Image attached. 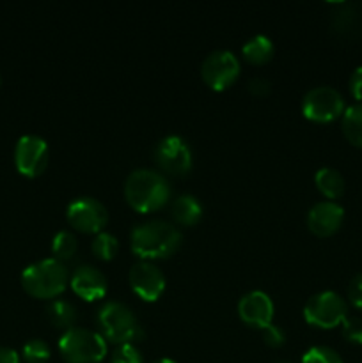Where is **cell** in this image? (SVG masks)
Wrapping results in <instances>:
<instances>
[{"label": "cell", "instance_id": "cell-1", "mask_svg": "<svg viewBox=\"0 0 362 363\" xmlns=\"http://www.w3.org/2000/svg\"><path fill=\"white\" fill-rule=\"evenodd\" d=\"M181 245V233L167 220H148L131 229L130 247L142 261L172 255Z\"/></svg>", "mask_w": 362, "mask_h": 363}, {"label": "cell", "instance_id": "cell-2", "mask_svg": "<svg viewBox=\"0 0 362 363\" xmlns=\"http://www.w3.org/2000/svg\"><path fill=\"white\" fill-rule=\"evenodd\" d=\"M124 197L135 211H156L169 201L170 186L158 170L135 169L124 181Z\"/></svg>", "mask_w": 362, "mask_h": 363}, {"label": "cell", "instance_id": "cell-3", "mask_svg": "<svg viewBox=\"0 0 362 363\" xmlns=\"http://www.w3.org/2000/svg\"><path fill=\"white\" fill-rule=\"evenodd\" d=\"M67 269L55 257L41 259L21 272V287L34 298H55L67 287Z\"/></svg>", "mask_w": 362, "mask_h": 363}, {"label": "cell", "instance_id": "cell-4", "mask_svg": "<svg viewBox=\"0 0 362 363\" xmlns=\"http://www.w3.org/2000/svg\"><path fill=\"white\" fill-rule=\"evenodd\" d=\"M98 326L103 339L123 346L131 344L142 337V326L137 315L128 305L121 301H106L98 311Z\"/></svg>", "mask_w": 362, "mask_h": 363}, {"label": "cell", "instance_id": "cell-5", "mask_svg": "<svg viewBox=\"0 0 362 363\" xmlns=\"http://www.w3.org/2000/svg\"><path fill=\"white\" fill-rule=\"evenodd\" d=\"M59 353L67 363H99L106 357V340L96 330L73 326L60 335Z\"/></svg>", "mask_w": 362, "mask_h": 363}, {"label": "cell", "instance_id": "cell-6", "mask_svg": "<svg viewBox=\"0 0 362 363\" xmlns=\"http://www.w3.org/2000/svg\"><path fill=\"white\" fill-rule=\"evenodd\" d=\"M346 315V301L334 291H322V293L312 294L304 305V319L316 328H334L341 325Z\"/></svg>", "mask_w": 362, "mask_h": 363}, {"label": "cell", "instance_id": "cell-7", "mask_svg": "<svg viewBox=\"0 0 362 363\" xmlns=\"http://www.w3.org/2000/svg\"><path fill=\"white\" fill-rule=\"evenodd\" d=\"M302 112L314 123H330L344 112V98L330 85H318L305 92L302 99Z\"/></svg>", "mask_w": 362, "mask_h": 363}, {"label": "cell", "instance_id": "cell-8", "mask_svg": "<svg viewBox=\"0 0 362 363\" xmlns=\"http://www.w3.org/2000/svg\"><path fill=\"white\" fill-rule=\"evenodd\" d=\"M50 162V147L39 135H23L14 145V167L21 176L38 177Z\"/></svg>", "mask_w": 362, "mask_h": 363}, {"label": "cell", "instance_id": "cell-9", "mask_svg": "<svg viewBox=\"0 0 362 363\" xmlns=\"http://www.w3.org/2000/svg\"><path fill=\"white\" fill-rule=\"evenodd\" d=\"M240 74V62L229 50H215L201 64V77L213 91H224Z\"/></svg>", "mask_w": 362, "mask_h": 363}, {"label": "cell", "instance_id": "cell-10", "mask_svg": "<svg viewBox=\"0 0 362 363\" xmlns=\"http://www.w3.org/2000/svg\"><path fill=\"white\" fill-rule=\"evenodd\" d=\"M66 218L77 230L98 234L109 222V211L98 199L77 197L67 204Z\"/></svg>", "mask_w": 362, "mask_h": 363}, {"label": "cell", "instance_id": "cell-11", "mask_svg": "<svg viewBox=\"0 0 362 363\" xmlns=\"http://www.w3.org/2000/svg\"><path fill=\"white\" fill-rule=\"evenodd\" d=\"M155 162L163 172L183 176L192 169V149L180 135H167L156 144Z\"/></svg>", "mask_w": 362, "mask_h": 363}, {"label": "cell", "instance_id": "cell-12", "mask_svg": "<svg viewBox=\"0 0 362 363\" xmlns=\"http://www.w3.org/2000/svg\"><path fill=\"white\" fill-rule=\"evenodd\" d=\"M130 286L144 301H156L165 291V275L153 261H138L130 268Z\"/></svg>", "mask_w": 362, "mask_h": 363}, {"label": "cell", "instance_id": "cell-13", "mask_svg": "<svg viewBox=\"0 0 362 363\" xmlns=\"http://www.w3.org/2000/svg\"><path fill=\"white\" fill-rule=\"evenodd\" d=\"M238 315L241 321L256 328H266L272 325L273 319V301L263 291H248L238 301Z\"/></svg>", "mask_w": 362, "mask_h": 363}, {"label": "cell", "instance_id": "cell-14", "mask_svg": "<svg viewBox=\"0 0 362 363\" xmlns=\"http://www.w3.org/2000/svg\"><path fill=\"white\" fill-rule=\"evenodd\" d=\"M70 286L77 296L85 301L102 300L109 289L106 277L94 266H78L70 279Z\"/></svg>", "mask_w": 362, "mask_h": 363}, {"label": "cell", "instance_id": "cell-15", "mask_svg": "<svg viewBox=\"0 0 362 363\" xmlns=\"http://www.w3.org/2000/svg\"><path fill=\"white\" fill-rule=\"evenodd\" d=\"M344 220L343 206L334 201H319L309 209L307 227L316 236H330Z\"/></svg>", "mask_w": 362, "mask_h": 363}, {"label": "cell", "instance_id": "cell-16", "mask_svg": "<svg viewBox=\"0 0 362 363\" xmlns=\"http://www.w3.org/2000/svg\"><path fill=\"white\" fill-rule=\"evenodd\" d=\"M170 215L181 225H195L202 216V204L195 195L183 194L172 201Z\"/></svg>", "mask_w": 362, "mask_h": 363}, {"label": "cell", "instance_id": "cell-17", "mask_svg": "<svg viewBox=\"0 0 362 363\" xmlns=\"http://www.w3.org/2000/svg\"><path fill=\"white\" fill-rule=\"evenodd\" d=\"M314 183L318 186V190L325 195L329 201L332 199H339L344 194V177L339 170L332 169V167H322L318 172L314 174Z\"/></svg>", "mask_w": 362, "mask_h": 363}, {"label": "cell", "instance_id": "cell-18", "mask_svg": "<svg viewBox=\"0 0 362 363\" xmlns=\"http://www.w3.org/2000/svg\"><path fill=\"white\" fill-rule=\"evenodd\" d=\"M46 315L55 328L70 330L77 323V308L66 300H52L46 307Z\"/></svg>", "mask_w": 362, "mask_h": 363}, {"label": "cell", "instance_id": "cell-19", "mask_svg": "<svg viewBox=\"0 0 362 363\" xmlns=\"http://www.w3.org/2000/svg\"><path fill=\"white\" fill-rule=\"evenodd\" d=\"M273 52H275V48H273L272 39H270L268 35H263V34H258L254 35V38H251L247 43H245L243 48H241V53H243L245 59L252 64L268 62V60L273 57Z\"/></svg>", "mask_w": 362, "mask_h": 363}, {"label": "cell", "instance_id": "cell-20", "mask_svg": "<svg viewBox=\"0 0 362 363\" xmlns=\"http://www.w3.org/2000/svg\"><path fill=\"white\" fill-rule=\"evenodd\" d=\"M343 133L353 145L362 147V101L346 106L343 112Z\"/></svg>", "mask_w": 362, "mask_h": 363}, {"label": "cell", "instance_id": "cell-21", "mask_svg": "<svg viewBox=\"0 0 362 363\" xmlns=\"http://www.w3.org/2000/svg\"><path fill=\"white\" fill-rule=\"evenodd\" d=\"M78 241L71 230H59L52 240V252L57 261H70L77 254Z\"/></svg>", "mask_w": 362, "mask_h": 363}, {"label": "cell", "instance_id": "cell-22", "mask_svg": "<svg viewBox=\"0 0 362 363\" xmlns=\"http://www.w3.org/2000/svg\"><path fill=\"white\" fill-rule=\"evenodd\" d=\"M91 250L102 261H110V259L116 257L117 250H119V241H117V238L114 234L102 230L92 240Z\"/></svg>", "mask_w": 362, "mask_h": 363}, {"label": "cell", "instance_id": "cell-23", "mask_svg": "<svg viewBox=\"0 0 362 363\" xmlns=\"http://www.w3.org/2000/svg\"><path fill=\"white\" fill-rule=\"evenodd\" d=\"M21 354L27 363H46L50 360L52 351L43 339H31L23 344Z\"/></svg>", "mask_w": 362, "mask_h": 363}, {"label": "cell", "instance_id": "cell-24", "mask_svg": "<svg viewBox=\"0 0 362 363\" xmlns=\"http://www.w3.org/2000/svg\"><path fill=\"white\" fill-rule=\"evenodd\" d=\"M302 363H344L341 354L329 346H314L305 351Z\"/></svg>", "mask_w": 362, "mask_h": 363}, {"label": "cell", "instance_id": "cell-25", "mask_svg": "<svg viewBox=\"0 0 362 363\" xmlns=\"http://www.w3.org/2000/svg\"><path fill=\"white\" fill-rule=\"evenodd\" d=\"M343 337L351 344H362V318L358 315H346L343 323Z\"/></svg>", "mask_w": 362, "mask_h": 363}, {"label": "cell", "instance_id": "cell-26", "mask_svg": "<svg viewBox=\"0 0 362 363\" xmlns=\"http://www.w3.org/2000/svg\"><path fill=\"white\" fill-rule=\"evenodd\" d=\"M110 363H144L142 362V354L133 344H123L117 346V350L112 353Z\"/></svg>", "mask_w": 362, "mask_h": 363}, {"label": "cell", "instance_id": "cell-27", "mask_svg": "<svg viewBox=\"0 0 362 363\" xmlns=\"http://www.w3.org/2000/svg\"><path fill=\"white\" fill-rule=\"evenodd\" d=\"M263 340H265L266 346L270 347H280L286 340V333L283 328H279L277 325H268L266 328H263Z\"/></svg>", "mask_w": 362, "mask_h": 363}, {"label": "cell", "instance_id": "cell-28", "mask_svg": "<svg viewBox=\"0 0 362 363\" xmlns=\"http://www.w3.org/2000/svg\"><path fill=\"white\" fill-rule=\"evenodd\" d=\"M348 300L357 308H362V273L355 275L348 286Z\"/></svg>", "mask_w": 362, "mask_h": 363}, {"label": "cell", "instance_id": "cell-29", "mask_svg": "<svg viewBox=\"0 0 362 363\" xmlns=\"http://www.w3.org/2000/svg\"><path fill=\"white\" fill-rule=\"evenodd\" d=\"M350 91L353 94L355 99L362 101V66H358L357 69L351 73L350 77Z\"/></svg>", "mask_w": 362, "mask_h": 363}, {"label": "cell", "instance_id": "cell-30", "mask_svg": "<svg viewBox=\"0 0 362 363\" xmlns=\"http://www.w3.org/2000/svg\"><path fill=\"white\" fill-rule=\"evenodd\" d=\"M248 91L254 96H265L270 92V82L266 78L256 77L248 82Z\"/></svg>", "mask_w": 362, "mask_h": 363}, {"label": "cell", "instance_id": "cell-31", "mask_svg": "<svg viewBox=\"0 0 362 363\" xmlns=\"http://www.w3.org/2000/svg\"><path fill=\"white\" fill-rule=\"evenodd\" d=\"M0 363H20V354L13 347L0 346Z\"/></svg>", "mask_w": 362, "mask_h": 363}, {"label": "cell", "instance_id": "cell-32", "mask_svg": "<svg viewBox=\"0 0 362 363\" xmlns=\"http://www.w3.org/2000/svg\"><path fill=\"white\" fill-rule=\"evenodd\" d=\"M155 363H176V362L170 360V358H160V360H156Z\"/></svg>", "mask_w": 362, "mask_h": 363}, {"label": "cell", "instance_id": "cell-33", "mask_svg": "<svg viewBox=\"0 0 362 363\" xmlns=\"http://www.w3.org/2000/svg\"><path fill=\"white\" fill-rule=\"evenodd\" d=\"M273 363H291V362H287V360H279V362H273Z\"/></svg>", "mask_w": 362, "mask_h": 363}, {"label": "cell", "instance_id": "cell-34", "mask_svg": "<svg viewBox=\"0 0 362 363\" xmlns=\"http://www.w3.org/2000/svg\"><path fill=\"white\" fill-rule=\"evenodd\" d=\"M0 85H2V74H0Z\"/></svg>", "mask_w": 362, "mask_h": 363}]
</instances>
